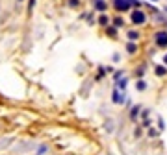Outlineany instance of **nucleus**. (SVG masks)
I'll list each match as a JSON object with an SVG mask.
<instances>
[{
  "mask_svg": "<svg viewBox=\"0 0 167 155\" xmlns=\"http://www.w3.org/2000/svg\"><path fill=\"white\" fill-rule=\"evenodd\" d=\"M130 20H132L134 26H143L145 22H147V15H145V11L136 8L134 11H130Z\"/></svg>",
  "mask_w": 167,
  "mask_h": 155,
  "instance_id": "f257e3e1",
  "label": "nucleus"
},
{
  "mask_svg": "<svg viewBox=\"0 0 167 155\" xmlns=\"http://www.w3.org/2000/svg\"><path fill=\"white\" fill-rule=\"evenodd\" d=\"M132 8H134V6H132V2L130 0H113V9L117 11V13H126V11H132Z\"/></svg>",
  "mask_w": 167,
  "mask_h": 155,
  "instance_id": "f03ea898",
  "label": "nucleus"
},
{
  "mask_svg": "<svg viewBox=\"0 0 167 155\" xmlns=\"http://www.w3.org/2000/svg\"><path fill=\"white\" fill-rule=\"evenodd\" d=\"M154 44L158 48H167V30H158L154 33Z\"/></svg>",
  "mask_w": 167,
  "mask_h": 155,
  "instance_id": "7ed1b4c3",
  "label": "nucleus"
},
{
  "mask_svg": "<svg viewBox=\"0 0 167 155\" xmlns=\"http://www.w3.org/2000/svg\"><path fill=\"white\" fill-rule=\"evenodd\" d=\"M93 11L106 13L108 11V2L106 0H93Z\"/></svg>",
  "mask_w": 167,
  "mask_h": 155,
  "instance_id": "20e7f679",
  "label": "nucleus"
},
{
  "mask_svg": "<svg viewBox=\"0 0 167 155\" xmlns=\"http://www.w3.org/2000/svg\"><path fill=\"white\" fill-rule=\"evenodd\" d=\"M111 24H113L115 28H123L124 26V17L121 15V13H119V15H115L113 19H111Z\"/></svg>",
  "mask_w": 167,
  "mask_h": 155,
  "instance_id": "39448f33",
  "label": "nucleus"
},
{
  "mask_svg": "<svg viewBox=\"0 0 167 155\" xmlns=\"http://www.w3.org/2000/svg\"><path fill=\"white\" fill-rule=\"evenodd\" d=\"M126 37H128V41H136V43H137L139 37H141V33H139L137 30H128L126 32Z\"/></svg>",
  "mask_w": 167,
  "mask_h": 155,
  "instance_id": "423d86ee",
  "label": "nucleus"
},
{
  "mask_svg": "<svg viewBox=\"0 0 167 155\" xmlns=\"http://www.w3.org/2000/svg\"><path fill=\"white\" fill-rule=\"evenodd\" d=\"M117 30H119V28H115L113 24H108L106 26V35H108V37H111V39H115L117 37Z\"/></svg>",
  "mask_w": 167,
  "mask_h": 155,
  "instance_id": "0eeeda50",
  "label": "nucleus"
},
{
  "mask_svg": "<svg viewBox=\"0 0 167 155\" xmlns=\"http://www.w3.org/2000/svg\"><path fill=\"white\" fill-rule=\"evenodd\" d=\"M97 22H99L100 26H104V28H106L108 24H111V19L106 15V13H100V17H99V20H97Z\"/></svg>",
  "mask_w": 167,
  "mask_h": 155,
  "instance_id": "6e6552de",
  "label": "nucleus"
},
{
  "mask_svg": "<svg viewBox=\"0 0 167 155\" xmlns=\"http://www.w3.org/2000/svg\"><path fill=\"white\" fill-rule=\"evenodd\" d=\"M111 100H113V103H123V102H124V94H121L119 90H113V94H111Z\"/></svg>",
  "mask_w": 167,
  "mask_h": 155,
  "instance_id": "1a4fd4ad",
  "label": "nucleus"
},
{
  "mask_svg": "<svg viewBox=\"0 0 167 155\" xmlns=\"http://www.w3.org/2000/svg\"><path fill=\"white\" fill-rule=\"evenodd\" d=\"M154 74H156V76H160V78L167 76V67H165V65H158V67L154 68Z\"/></svg>",
  "mask_w": 167,
  "mask_h": 155,
  "instance_id": "9d476101",
  "label": "nucleus"
},
{
  "mask_svg": "<svg viewBox=\"0 0 167 155\" xmlns=\"http://www.w3.org/2000/svg\"><path fill=\"white\" fill-rule=\"evenodd\" d=\"M126 52L128 54H136L137 52V43H136V41H128V43H126Z\"/></svg>",
  "mask_w": 167,
  "mask_h": 155,
  "instance_id": "9b49d317",
  "label": "nucleus"
},
{
  "mask_svg": "<svg viewBox=\"0 0 167 155\" xmlns=\"http://www.w3.org/2000/svg\"><path fill=\"white\" fill-rule=\"evenodd\" d=\"M139 111H141V107H139V105H136V107L132 109V113H130V118H132V120H136V118H137Z\"/></svg>",
  "mask_w": 167,
  "mask_h": 155,
  "instance_id": "f8f14e48",
  "label": "nucleus"
},
{
  "mask_svg": "<svg viewBox=\"0 0 167 155\" xmlns=\"http://www.w3.org/2000/svg\"><path fill=\"white\" fill-rule=\"evenodd\" d=\"M117 89H126V78H123V80H117Z\"/></svg>",
  "mask_w": 167,
  "mask_h": 155,
  "instance_id": "ddd939ff",
  "label": "nucleus"
},
{
  "mask_svg": "<svg viewBox=\"0 0 167 155\" xmlns=\"http://www.w3.org/2000/svg\"><path fill=\"white\" fill-rule=\"evenodd\" d=\"M136 89H137V90H145V89H147V83H145L143 80H139V81L136 83Z\"/></svg>",
  "mask_w": 167,
  "mask_h": 155,
  "instance_id": "4468645a",
  "label": "nucleus"
},
{
  "mask_svg": "<svg viewBox=\"0 0 167 155\" xmlns=\"http://www.w3.org/2000/svg\"><path fill=\"white\" fill-rule=\"evenodd\" d=\"M80 6V0H69V8L71 9H76Z\"/></svg>",
  "mask_w": 167,
  "mask_h": 155,
  "instance_id": "2eb2a0df",
  "label": "nucleus"
},
{
  "mask_svg": "<svg viewBox=\"0 0 167 155\" xmlns=\"http://www.w3.org/2000/svg\"><path fill=\"white\" fill-rule=\"evenodd\" d=\"M130 2H132V6H134V8H141V2H139V0H130Z\"/></svg>",
  "mask_w": 167,
  "mask_h": 155,
  "instance_id": "dca6fc26",
  "label": "nucleus"
},
{
  "mask_svg": "<svg viewBox=\"0 0 167 155\" xmlns=\"http://www.w3.org/2000/svg\"><path fill=\"white\" fill-rule=\"evenodd\" d=\"M87 20H89V24H93V22H95V17H93V13H89V15H87Z\"/></svg>",
  "mask_w": 167,
  "mask_h": 155,
  "instance_id": "f3484780",
  "label": "nucleus"
},
{
  "mask_svg": "<svg viewBox=\"0 0 167 155\" xmlns=\"http://www.w3.org/2000/svg\"><path fill=\"white\" fill-rule=\"evenodd\" d=\"M33 6H36V0H30L28 2V9H33Z\"/></svg>",
  "mask_w": 167,
  "mask_h": 155,
  "instance_id": "a211bd4d",
  "label": "nucleus"
},
{
  "mask_svg": "<svg viewBox=\"0 0 167 155\" xmlns=\"http://www.w3.org/2000/svg\"><path fill=\"white\" fill-rule=\"evenodd\" d=\"M121 76H123V72L119 70V72H115V76H113V78H115V80H121Z\"/></svg>",
  "mask_w": 167,
  "mask_h": 155,
  "instance_id": "6ab92c4d",
  "label": "nucleus"
},
{
  "mask_svg": "<svg viewBox=\"0 0 167 155\" xmlns=\"http://www.w3.org/2000/svg\"><path fill=\"white\" fill-rule=\"evenodd\" d=\"M136 74H137V76H139V78H141V76H143V74H145V70H143V68H139V70H137V72H136Z\"/></svg>",
  "mask_w": 167,
  "mask_h": 155,
  "instance_id": "aec40b11",
  "label": "nucleus"
},
{
  "mask_svg": "<svg viewBox=\"0 0 167 155\" xmlns=\"http://www.w3.org/2000/svg\"><path fill=\"white\" fill-rule=\"evenodd\" d=\"M119 59H121V55H119V54H113V61L117 63V61H119Z\"/></svg>",
  "mask_w": 167,
  "mask_h": 155,
  "instance_id": "412c9836",
  "label": "nucleus"
},
{
  "mask_svg": "<svg viewBox=\"0 0 167 155\" xmlns=\"http://www.w3.org/2000/svg\"><path fill=\"white\" fill-rule=\"evenodd\" d=\"M163 65H165V67H167V54H165V55H163Z\"/></svg>",
  "mask_w": 167,
  "mask_h": 155,
  "instance_id": "4be33fe9",
  "label": "nucleus"
},
{
  "mask_svg": "<svg viewBox=\"0 0 167 155\" xmlns=\"http://www.w3.org/2000/svg\"><path fill=\"white\" fill-rule=\"evenodd\" d=\"M163 11H165V13H167V6H165V8H163Z\"/></svg>",
  "mask_w": 167,
  "mask_h": 155,
  "instance_id": "5701e85b",
  "label": "nucleus"
},
{
  "mask_svg": "<svg viewBox=\"0 0 167 155\" xmlns=\"http://www.w3.org/2000/svg\"><path fill=\"white\" fill-rule=\"evenodd\" d=\"M150 2H158V0H150Z\"/></svg>",
  "mask_w": 167,
  "mask_h": 155,
  "instance_id": "b1692460",
  "label": "nucleus"
},
{
  "mask_svg": "<svg viewBox=\"0 0 167 155\" xmlns=\"http://www.w3.org/2000/svg\"><path fill=\"white\" fill-rule=\"evenodd\" d=\"M19 2H23V0H19Z\"/></svg>",
  "mask_w": 167,
  "mask_h": 155,
  "instance_id": "393cba45",
  "label": "nucleus"
},
{
  "mask_svg": "<svg viewBox=\"0 0 167 155\" xmlns=\"http://www.w3.org/2000/svg\"><path fill=\"white\" fill-rule=\"evenodd\" d=\"M165 24H167V20H165Z\"/></svg>",
  "mask_w": 167,
  "mask_h": 155,
  "instance_id": "a878e982",
  "label": "nucleus"
}]
</instances>
